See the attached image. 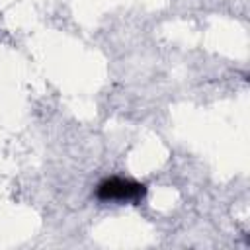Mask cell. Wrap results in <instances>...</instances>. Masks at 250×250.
<instances>
[{"label":"cell","instance_id":"1","mask_svg":"<svg viewBox=\"0 0 250 250\" xmlns=\"http://www.w3.org/2000/svg\"><path fill=\"white\" fill-rule=\"evenodd\" d=\"M146 193V186L135 180L105 178L96 188V197L102 201H139Z\"/></svg>","mask_w":250,"mask_h":250}]
</instances>
